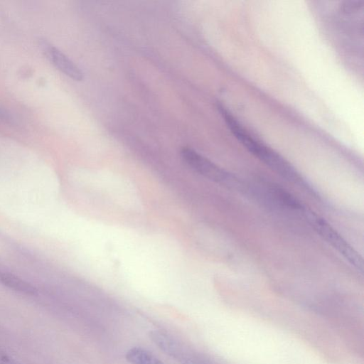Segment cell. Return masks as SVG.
<instances>
[{"mask_svg": "<svg viewBox=\"0 0 364 364\" xmlns=\"http://www.w3.org/2000/svg\"><path fill=\"white\" fill-rule=\"evenodd\" d=\"M125 358L130 364H164L151 352L141 347H132L125 354Z\"/></svg>", "mask_w": 364, "mask_h": 364, "instance_id": "obj_6", "label": "cell"}, {"mask_svg": "<svg viewBox=\"0 0 364 364\" xmlns=\"http://www.w3.org/2000/svg\"><path fill=\"white\" fill-rule=\"evenodd\" d=\"M0 283L19 292L33 294L36 289L30 283L11 272L0 269Z\"/></svg>", "mask_w": 364, "mask_h": 364, "instance_id": "obj_5", "label": "cell"}, {"mask_svg": "<svg viewBox=\"0 0 364 364\" xmlns=\"http://www.w3.org/2000/svg\"><path fill=\"white\" fill-rule=\"evenodd\" d=\"M41 46L47 58L56 68L74 80H83L82 70L58 48L45 40L41 41Z\"/></svg>", "mask_w": 364, "mask_h": 364, "instance_id": "obj_4", "label": "cell"}, {"mask_svg": "<svg viewBox=\"0 0 364 364\" xmlns=\"http://www.w3.org/2000/svg\"><path fill=\"white\" fill-rule=\"evenodd\" d=\"M218 109L232 133L252 154L282 176L289 180L296 178L294 169L281 156L251 136L222 105L218 106Z\"/></svg>", "mask_w": 364, "mask_h": 364, "instance_id": "obj_1", "label": "cell"}, {"mask_svg": "<svg viewBox=\"0 0 364 364\" xmlns=\"http://www.w3.org/2000/svg\"><path fill=\"white\" fill-rule=\"evenodd\" d=\"M312 223L318 233L351 264L362 268V259L355 250L326 221L313 217Z\"/></svg>", "mask_w": 364, "mask_h": 364, "instance_id": "obj_3", "label": "cell"}, {"mask_svg": "<svg viewBox=\"0 0 364 364\" xmlns=\"http://www.w3.org/2000/svg\"><path fill=\"white\" fill-rule=\"evenodd\" d=\"M181 154L189 167L204 177L229 188L238 190L242 188V183L237 178L192 149L185 147Z\"/></svg>", "mask_w": 364, "mask_h": 364, "instance_id": "obj_2", "label": "cell"}]
</instances>
